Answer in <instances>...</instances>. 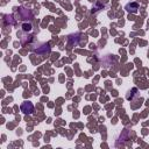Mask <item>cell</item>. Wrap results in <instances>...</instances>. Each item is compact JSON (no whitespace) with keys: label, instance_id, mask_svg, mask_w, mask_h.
I'll return each instance as SVG.
<instances>
[{"label":"cell","instance_id":"cell-3","mask_svg":"<svg viewBox=\"0 0 149 149\" xmlns=\"http://www.w3.org/2000/svg\"><path fill=\"white\" fill-rule=\"evenodd\" d=\"M22 30H23V31H30V30H31V24L24 23V24L22 26Z\"/></svg>","mask_w":149,"mask_h":149},{"label":"cell","instance_id":"cell-2","mask_svg":"<svg viewBox=\"0 0 149 149\" xmlns=\"http://www.w3.org/2000/svg\"><path fill=\"white\" fill-rule=\"evenodd\" d=\"M126 9H127L128 12H132V13H136V12H137V9H139V6H137V3H135V2H132V3H128V5L126 6Z\"/></svg>","mask_w":149,"mask_h":149},{"label":"cell","instance_id":"cell-1","mask_svg":"<svg viewBox=\"0 0 149 149\" xmlns=\"http://www.w3.org/2000/svg\"><path fill=\"white\" fill-rule=\"evenodd\" d=\"M21 111H22L24 114H31V113L34 112V106H33L31 102L26 101V102H23V104L21 105Z\"/></svg>","mask_w":149,"mask_h":149}]
</instances>
